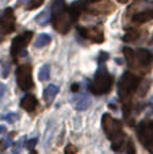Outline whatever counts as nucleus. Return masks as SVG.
Listing matches in <instances>:
<instances>
[{
	"label": "nucleus",
	"mask_w": 153,
	"mask_h": 154,
	"mask_svg": "<svg viewBox=\"0 0 153 154\" xmlns=\"http://www.w3.org/2000/svg\"><path fill=\"white\" fill-rule=\"evenodd\" d=\"M86 2H87V3H94V2L96 3V2H99V0H86Z\"/></svg>",
	"instance_id": "37"
},
{
	"label": "nucleus",
	"mask_w": 153,
	"mask_h": 154,
	"mask_svg": "<svg viewBox=\"0 0 153 154\" xmlns=\"http://www.w3.org/2000/svg\"><path fill=\"white\" fill-rule=\"evenodd\" d=\"M149 84H151V81H149V80H144V81L140 84V91H138V95H140V96H145L146 91L149 89Z\"/></svg>",
	"instance_id": "24"
},
{
	"label": "nucleus",
	"mask_w": 153,
	"mask_h": 154,
	"mask_svg": "<svg viewBox=\"0 0 153 154\" xmlns=\"http://www.w3.org/2000/svg\"><path fill=\"white\" fill-rule=\"evenodd\" d=\"M102 126L106 135L113 142V150L115 152H123L126 149L127 138L122 131V125L119 120L114 119L111 115L105 114L102 118Z\"/></svg>",
	"instance_id": "1"
},
{
	"label": "nucleus",
	"mask_w": 153,
	"mask_h": 154,
	"mask_svg": "<svg viewBox=\"0 0 153 154\" xmlns=\"http://www.w3.org/2000/svg\"><path fill=\"white\" fill-rule=\"evenodd\" d=\"M52 11H53V14H58V12H62V11H65V3H64V0H54L53 4H52Z\"/></svg>",
	"instance_id": "23"
},
{
	"label": "nucleus",
	"mask_w": 153,
	"mask_h": 154,
	"mask_svg": "<svg viewBox=\"0 0 153 154\" xmlns=\"http://www.w3.org/2000/svg\"><path fill=\"white\" fill-rule=\"evenodd\" d=\"M153 19V7L152 8H148L145 11H141V12H137L134 15H132V20L134 23H145L148 20H152Z\"/></svg>",
	"instance_id": "13"
},
{
	"label": "nucleus",
	"mask_w": 153,
	"mask_h": 154,
	"mask_svg": "<svg viewBox=\"0 0 153 154\" xmlns=\"http://www.w3.org/2000/svg\"><path fill=\"white\" fill-rule=\"evenodd\" d=\"M4 92H5V85L0 82V100H2V97L4 96Z\"/></svg>",
	"instance_id": "34"
},
{
	"label": "nucleus",
	"mask_w": 153,
	"mask_h": 154,
	"mask_svg": "<svg viewBox=\"0 0 153 154\" xmlns=\"http://www.w3.org/2000/svg\"><path fill=\"white\" fill-rule=\"evenodd\" d=\"M138 84H140V80H138L137 76L130 72H125L118 82L119 99L122 101H127L130 99V96L133 95V92L138 88Z\"/></svg>",
	"instance_id": "2"
},
{
	"label": "nucleus",
	"mask_w": 153,
	"mask_h": 154,
	"mask_svg": "<svg viewBox=\"0 0 153 154\" xmlns=\"http://www.w3.org/2000/svg\"><path fill=\"white\" fill-rule=\"evenodd\" d=\"M126 153H127V154H136V147H134V143L132 142V139H127Z\"/></svg>",
	"instance_id": "26"
},
{
	"label": "nucleus",
	"mask_w": 153,
	"mask_h": 154,
	"mask_svg": "<svg viewBox=\"0 0 153 154\" xmlns=\"http://www.w3.org/2000/svg\"><path fill=\"white\" fill-rule=\"evenodd\" d=\"M77 30L86 39H89L95 43H102L105 41V34L100 27H79Z\"/></svg>",
	"instance_id": "8"
},
{
	"label": "nucleus",
	"mask_w": 153,
	"mask_h": 154,
	"mask_svg": "<svg viewBox=\"0 0 153 154\" xmlns=\"http://www.w3.org/2000/svg\"><path fill=\"white\" fill-rule=\"evenodd\" d=\"M49 20H50V14H49V11H42V12H39L35 16V22H37L39 26H46V24L49 23Z\"/></svg>",
	"instance_id": "20"
},
{
	"label": "nucleus",
	"mask_w": 153,
	"mask_h": 154,
	"mask_svg": "<svg viewBox=\"0 0 153 154\" xmlns=\"http://www.w3.org/2000/svg\"><path fill=\"white\" fill-rule=\"evenodd\" d=\"M58 87L57 85H54V84H52V85H48V87L43 89V100H45V103L46 104H50L52 101L54 100V97L57 96V93H58Z\"/></svg>",
	"instance_id": "16"
},
{
	"label": "nucleus",
	"mask_w": 153,
	"mask_h": 154,
	"mask_svg": "<svg viewBox=\"0 0 153 154\" xmlns=\"http://www.w3.org/2000/svg\"><path fill=\"white\" fill-rule=\"evenodd\" d=\"M152 7H153V2H149V0H136V2L129 7V12L132 14V15H134V14L141 12V11H145V10L152 8Z\"/></svg>",
	"instance_id": "12"
},
{
	"label": "nucleus",
	"mask_w": 153,
	"mask_h": 154,
	"mask_svg": "<svg viewBox=\"0 0 153 154\" xmlns=\"http://www.w3.org/2000/svg\"><path fill=\"white\" fill-rule=\"evenodd\" d=\"M35 145H37V138H34V139H31V141H29V142H27L26 146L29 147L30 150H33V147H34Z\"/></svg>",
	"instance_id": "32"
},
{
	"label": "nucleus",
	"mask_w": 153,
	"mask_h": 154,
	"mask_svg": "<svg viewBox=\"0 0 153 154\" xmlns=\"http://www.w3.org/2000/svg\"><path fill=\"white\" fill-rule=\"evenodd\" d=\"M115 10L114 4L108 0H99L96 2L94 5L89 7V12L91 14H95V15H107V14H111L113 11Z\"/></svg>",
	"instance_id": "9"
},
{
	"label": "nucleus",
	"mask_w": 153,
	"mask_h": 154,
	"mask_svg": "<svg viewBox=\"0 0 153 154\" xmlns=\"http://www.w3.org/2000/svg\"><path fill=\"white\" fill-rule=\"evenodd\" d=\"M111 85H113V77L106 70L105 66H102L95 75L92 84L89 85V91L95 95H105L110 92Z\"/></svg>",
	"instance_id": "3"
},
{
	"label": "nucleus",
	"mask_w": 153,
	"mask_h": 154,
	"mask_svg": "<svg viewBox=\"0 0 153 154\" xmlns=\"http://www.w3.org/2000/svg\"><path fill=\"white\" fill-rule=\"evenodd\" d=\"M76 152H77V149L73 145H67V147H65V154H76Z\"/></svg>",
	"instance_id": "29"
},
{
	"label": "nucleus",
	"mask_w": 153,
	"mask_h": 154,
	"mask_svg": "<svg viewBox=\"0 0 153 154\" xmlns=\"http://www.w3.org/2000/svg\"><path fill=\"white\" fill-rule=\"evenodd\" d=\"M38 79L41 80V81H48L49 79H50V65H43V66H41L39 69V73H38Z\"/></svg>",
	"instance_id": "21"
},
{
	"label": "nucleus",
	"mask_w": 153,
	"mask_h": 154,
	"mask_svg": "<svg viewBox=\"0 0 153 154\" xmlns=\"http://www.w3.org/2000/svg\"><path fill=\"white\" fill-rule=\"evenodd\" d=\"M73 104H75V108L79 109V111H84L89 107L91 104V97H89L87 93H83V95H79L76 99H73Z\"/></svg>",
	"instance_id": "14"
},
{
	"label": "nucleus",
	"mask_w": 153,
	"mask_h": 154,
	"mask_svg": "<svg viewBox=\"0 0 153 154\" xmlns=\"http://www.w3.org/2000/svg\"><path fill=\"white\" fill-rule=\"evenodd\" d=\"M118 2H121V3H126L127 0H118Z\"/></svg>",
	"instance_id": "39"
},
{
	"label": "nucleus",
	"mask_w": 153,
	"mask_h": 154,
	"mask_svg": "<svg viewBox=\"0 0 153 154\" xmlns=\"http://www.w3.org/2000/svg\"><path fill=\"white\" fill-rule=\"evenodd\" d=\"M137 134L140 141L146 147V150L153 154V120L141 122L137 128Z\"/></svg>",
	"instance_id": "5"
},
{
	"label": "nucleus",
	"mask_w": 153,
	"mask_h": 154,
	"mask_svg": "<svg viewBox=\"0 0 153 154\" xmlns=\"http://www.w3.org/2000/svg\"><path fill=\"white\" fill-rule=\"evenodd\" d=\"M33 38V31H24L19 34L16 38H14L12 43H11V56H12L14 61H18L19 56H26V46Z\"/></svg>",
	"instance_id": "4"
},
{
	"label": "nucleus",
	"mask_w": 153,
	"mask_h": 154,
	"mask_svg": "<svg viewBox=\"0 0 153 154\" xmlns=\"http://www.w3.org/2000/svg\"><path fill=\"white\" fill-rule=\"evenodd\" d=\"M138 37H140V31H138V30L132 29V30H129V31L125 34L123 41L125 42H134V41L138 39Z\"/></svg>",
	"instance_id": "22"
},
{
	"label": "nucleus",
	"mask_w": 153,
	"mask_h": 154,
	"mask_svg": "<svg viewBox=\"0 0 153 154\" xmlns=\"http://www.w3.org/2000/svg\"><path fill=\"white\" fill-rule=\"evenodd\" d=\"M10 143H11L10 137H8V138H5V139H3V141H0V152H4V150L10 146Z\"/></svg>",
	"instance_id": "28"
},
{
	"label": "nucleus",
	"mask_w": 153,
	"mask_h": 154,
	"mask_svg": "<svg viewBox=\"0 0 153 154\" xmlns=\"http://www.w3.org/2000/svg\"><path fill=\"white\" fill-rule=\"evenodd\" d=\"M106 60H108V54H106L105 51H102V53H100V57H99V60H98V61H99V64H103V62H105Z\"/></svg>",
	"instance_id": "30"
},
{
	"label": "nucleus",
	"mask_w": 153,
	"mask_h": 154,
	"mask_svg": "<svg viewBox=\"0 0 153 154\" xmlns=\"http://www.w3.org/2000/svg\"><path fill=\"white\" fill-rule=\"evenodd\" d=\"M3 119H5V120H8V122L14 123V122H16V120L19 119V115L18 114H7L5 116H3Z\"/></svg>",
	"instance_id": "27"
},
{
	"label": "nucleus",
	"mask_w": 153,
	"mask_h": 154,
	"mask_svg": "<svg viewBox=\"0 0 153 154\" xmlns=\"http://www.w3.org/2000/svg\"><path fill=\"white\" fill-rule=\"evenodd\" d=\"M3 133H5V126H2V125H0V135H2Z\"/></svg>",
	"instance_id": "36"
},
{
	"label": "nucleus",
	"mask_w": 153,
	"mask_h": 154,
	"mask_svg": "<svg viewBox=\"0 0 153 154\" xmlns=\"http://www.w3.org/2000/svg\"><path fill=\"white\" fill-rule=\"evenodd\" d=\"M16 82L22 91H30L34 84H33L31 77V66L30 65H20L16 69Z\"/></svg>",
	"instance_id": "6"
},
{
	"label": "nucleus",
	"mask_w": 153,
	"mask_h": 154,
	"mask_svg": "<svg viewBox=\"0 0 153 154\" xmlns=\"http://www.w3.org/2000/svg\"><path fill=\"white\" fill-rule=\"evenodd\" d=\"M22 141L20 142H18V143H16V146L14 147V150H12V154H19V152H20V149H22Z\"/></svg>",
	"instance_id": "31"
},
{
	"label": "nucleus",
	"mask_w": 153,
	"mask_h": 154,
	"mask_svg": "<svg viewBox=\"0 0 153 154\" xmlns=\"http://www.w3.org/2000/svg\"><path fill=\"white\" fill-rule=\"evenodd\" d=\"M30 154H38V153L35 152V150H31V152H30Z\"/></svg>",
	"instance_id": "38"
},
{
	"label": "nucleus",
	"mask_w": 153,
	"mask_h": 154,
	"mask_svg": "<svg viewBox=\"0 0 153 154\" xmlns=\"http://www.w3.org/2000/svg\"><path fill=\"white\" fill-rule=\"evenodd\" d=\"M53 27L61 34H67L72 27V19H70L69 14H67L65 11L53 14Z\"/></svg>",
	"instance_id": "7"
},
{
	"label": "nucleus",
	"mask_w": 153,
	"mask_h": 154,
	"mask_svg": "<svg viewBox=\"0 0 153 154\" xmlns=\"http://www.w3.org/2000/svg\"><path fill=\"white\" fill-rule=\"evenodd\" d=\"M151 104H152V106H153V96H152V100H151Z\"/></svg>",
	"instance_id": "41"
},
{
	"label": "nucleus",
	"mask_w": 153,
	"mask_h": 154,
	"mask_svg": "<svg viewBox=\"0 0 153 154\" xmlns=\"http://www.w3.org/2000/svg\"><path fill=\"white\" fill-rule=\"evenodd\" d=\"M50 42H52L50 35H48V34H41V35H38L37 39H35L34 46H35V48H43V46H48Z\"/></svg>",
	"instance_id": "18"
},
{
	"label": "nucleus",
	"mask_w": 153,
	"mask_h": 154,
	"mask_svg": "<svg viewBox=\"0 0 153 154\" xmlns=\"http://www.w3.org/2000/svg\"><path fill=\"white\" fill-rule=\"evenodd\" d=\"M0 20H2V24L7 34L8 32H12L15 30V14H14L12 8H5Z\"/></svg>",
	"instance_id": "10"
},
{
	"label": "nucleus",
	"mask_w": 153,
	"mask_h": 154,
	"mask_svg": "<svg viewBox=\"0 0 153 154\" xmlns=\"http://www.w3.org/2000/svg\"><path fill=\"white\" fill-rule=\"evenodd\" d=\"M43 3V0H30V3L27 4V11H31L34 8L41 7V4Z\"/></svg>",
	"instance_id": "25"
},
{
	"label": "nucleus",
	"mask_w": 153,
	"mask_h": 154,
	"mask_svg": "<svg viewBox=\"0 0 153 154\" xmlns=\"http://www.w3.org/2000/svg\"><path fill=\"white\" fill-rule=\"evenodd\" d=\"M153 61V54L146 49H138L136 51V62L138 64V68H148ZM137 66V65H136Z\"/></svg>",
	"instance_id": "11"
},
{
	"label": "nucleus",
	"mask_w": 153,
	"mask_h": 154,
	"mask_svg": "<svg viewBox=\"0 0 153 154\" xmlns=\"http://www.w3.org/2000/svg\"><path fill=\"white\" fill-rule=\"evenodd\" d=\"M37 106H38V101L33 95H26L20 101V107L23 109H26V111H29V112L34 111V109L37 108Z\"/></svg>",
	"instance_id": "15"
},
{
	"label": "nucleus",
	"mask_w": 153,
	"mask_h": 154,
	"mask_svg": "<svg viewBox=\"0 0 153 154\" xmlns=\"http://www.w3.org/2000/svg\"><path fill=\"white\" fill-rule=\"evenodd\" d=\"M123 54L126 57V61L129 64V66L136 68V53L130 48H123Z\"/></svg>",
	"instance_id": "19"
},
{
	"label": "nucleus",
	"mask_w": 153,
	"mask_h": 154,
	"mask_svg": "<svg viewBox=\"0 0 153 154\" xmlns=\"http://www.w3.org/2000/svg\"><path fill=\"white\" fill-rule=\"evenodd\" d=\"M149 43H151V45H152V43H153V37L151 38V42H149Z\"/></svg>",
	"instance_id": "40"
},
{
	"label": "nucleus",
	"mask_w": 153,
	"mask_h": 154,
	"mask_svg": "<svg viewBox=\"0 0 153 154\" xmlns=\"http://www.w3.org/2000/svg\"><path fill=\"white\" fill-rule=\"evenodd\" d=\"M79 88H80V85H79V84H73L72 85V92H77Z\"/></svg>",
	"instance_id": "35"
},
{
	"label": "nucleus",
	"mask_w": 153,
	"mask_h": 154,
	"mask_svg": "<svg viewBox=\"0 0 153 154\" xmlns=\"http://www.w3.org/2000/svg\"><path fill=\"white\" fill-rule=\"evenodd\" d=\"M7 34L5 32V30H4V27H3V24H2V20H0V42L3 41V38H4V35Z\"/></svg>",
	"instance_id": "33"
},
{
	"label": "nucleus",
	"mask_w": 153,
	"mask_h": 154,
	"mask_svg": "<svg viewBox=\"0 0 153 154\" xmlns=\"http://www.w3.org/2000/svg\"><path fill=\"white\" fill-rule=\"evenodd\" d=\"M83 3L81 2H77V3H73L72 5L69 7V10H68V14H69L70 19L72 20H76V19L79 18V15H80V12L83 11Z\"/></svg>",
	"instance_id": "17"
}]
</instances>
